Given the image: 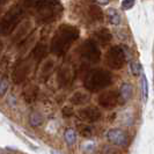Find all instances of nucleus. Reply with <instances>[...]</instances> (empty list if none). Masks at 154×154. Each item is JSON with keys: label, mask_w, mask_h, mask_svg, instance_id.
Instances as JSON below:
<instances>
[{"label": "nucleus", "mask_w": 154, "mask_h": 154, "mask_svg": "<svg viewBox=\"0 0 154 154\" xmlns=\"http://www.w3.org/2000/svg\"><path fill=\"white\" fill-rule=\"evenodd\" d=\"M80 31L75 26H72L69 23L60 24L57 30L54 31L51 43L50 50L51 52L58 57H62L67 54L72 44L79 38Z\"/></svg>", "instance_id": "nucleus-1"}, {"label": "nucleus", "mask_w": 154, "mask_h": 154, "mask_svg": "<svg viewBox=\"0 0 154 154\" xmlns=\"http://www.w3.org/2000/svg\"><path fill=\"white\" fill-rule=\"evenodd\" d=\"M36 22L49 24L62 16L64 7L59 0H36L34 4Z\"/></svg>", "instance_id": "nucleus-2"}, {"label": "nucleus", "mask_w": 154, "mask_h": 154, "mask_svg": "<svg viewBox=\"0 0 154 154\" xmlns=\"http://www.w3.org/2000/svg\"><path fill=\"white\" fill-rule=\"evenodd\" d=\"M30 6V0H24L15 4L0 21V35L8 36L17 28V26L23 20L28 8Z\"/></svg>", "instance_id": "nucleus-3"}, {"label": "nucleus", "mask_w": 154, "mask_h": 154, "mask_svg": "<svg viewBox=\"0 0 154 154\" xmlns=\"http://www.w3.org/2000/svg\"><path fill=\"white\" fill-rule=\"evenodd\" d=\"M112 84V74L103 69H94L85 77L84 86L88 92L97 93Z\"/></svg>", "instance_id": "nucleus-4"}, {"label": "nucleus", "mask_w": 154, "mask_h": 154, "mask_svg": "<svg viewBox=\"0 0 154 154\" xmlns=\"http://www.w3.org/2000/svg\"><path fill=\"white\" fill-rule=\"evenodd\" d=\"M80 57L88 63L96 64L101 59V50L94 39H86L79 49Z\"/></svg>", "instance_id": "nucleus-5"}, {"label": "nucleus", "mask_w": 154, "mask_h": 154, "mask_svg": "<svg viewBox=\"0 0 154 154\" xmlns=\"http://www.w3.org/2000/svg\"><path fill=\"white\" fill-rule=\"evenodd\" d=\"M126 54L122 46L115 45L111 46L106 54V63L110 69H121L125 65Z\"/></svg>", "instance_id": "nucleus-6"}, {"label": "nucleus", "mask_w": 154, "mask_h": 154, "mask_svg": "<svg viewBox=\"0 0 154 154\" xmlns=\"http://www.w3.org/2000/svg\"><path fill=\"white\" fill-rule=\"evenodd\" d=\"M97 102L102 108L114 109L115 107H117V104L119 102H122V100H121L119 92L111 89V91H107V92L102 93L97 99Z\"/></svg>", "instance_id": "nucleus-7"}, {"label": "nucleus", "mask_w": 154, "mask_h": 154, "mask_svg": "<svg viewBox=\"0 0 154 154\" xmlns=\"http://www.w3.org/2000/svg\"><path fill=\"white\" fill-rule=\"evenodd\" d=\"M29 71H30V60L20 59L19 62L16 63L15 67L13 69V73H12L13 82L16 84V85L23 82L26 80L27 75H28Z\"/></svg>", "instance_id": "nucleus-8"}, {"label": "nucleus", "mask_w": 154, "mask_h": 154, "mask_svg": "<svg viewBox=\"0 0 154 154\" xmlns=\"http://www.w3.org/2000/svg\"><path fill=\"white\" fill-rule=\"evenodd\" d=\"M78 117L87 123H95L102 117L101 110L96 107H86L78 111Z\"/></svg>", "instance_id": "nucleus-9"}, {"label": "nucleus", "mask_w": 154, "mask_h": 154, "mask_svg": "<svg viewBox=\"0 0 154 154\" xmlns=\"http://www.w3.org/2000/svg\"><path fill=\"white\" fill-rule=\"evenodd\" d=\"M58 84L60 87L69 86L73 80H74V69L71 64H65L63 65L60 69L58 71Z\"/></svg>", "instance_id": "nucleus-10"}, {"label": "nucleus", "mask_w": 154, "mask_h": 154, "mask_svg": "<svg viewBox=\"0 0 154 154\" xmlns=\"http://www.w3.org/2000/svg\"><path fill=\"white\" fill-rule=\"evenodd\" d=\"M107 139L110 143L117 146H126L128 145V136L126 133L119 129H111L107 133Z\"/></svg>", "instance_id": "nucleus-11"}, {"label": "nucleus", "mask_w": 154, "mask_h": 154, "mask_svg": "<svg viewBox=\"0 0 154 154\" xmlns=\"http://www.w3.org/2000/svg\"><path fill=\"white\" fill-rule=\"evenodd\" d=\"M46 44L39 42L36 44V46L32 49L30 54V59H32L35 64H39L42 59H44V57L46 56Z\"/></svg>", "instance_id": "nucleus-12"}, {"label": "nucleus", "mask_w": 154, "mask_h": 154, "mask_svg": "<svg viewBox=\"0 0 154 154\" xmlns=\"http://www.w3.org/2000/svg\"><path fill=\"white\" fill-rule=\"evenodd\" d=\"M91 100V96L87 94V93L82 92V91H78L75 92L72 96H71V103L74 104V106H82V104H86L88 103Z\"/></svg>", "instance_id": "nucleus-13"}, {"label": "nucleus", "mask_w": 154, "mask_h": 154, "mask_svg": "<svg viewBox=\"0 0 154 154\" xmlns=\"http://www.w3.org/2000/svg\"><path fill=\"white\" fill-rule=\"evenodd\" d=\"M94 37L99 43L103 44V45L110 43V41L112 38V36H111V34L108 29H99L97 31L94 32Z\"/></svg>", "instance_id": "nucleus-14"}, {"label": "nucleus", "mask_w": 154, "mask_h": 154, "mask_svg": "<svg viewBox=\"0 0 154 154\" xmlns=\"http://www.w3.org/2000/svg\"><path fill=\"white\" fill-rule=\"evenodd\" d=\"M38 95V88L36 86H28L24 91H23V97L24 101L28 103H32L34 101H36Z\"/></svg>", "instance_id": "nucleus-15"}, {"label": "nucleus", "mask_w": 154, "mask_h": 154, "mask_svg": "<svg viewBox=\"0 0 154 154\" xmlns=\"http://www.w3.org/2000/svg\"><path fill=\"white\" fill-rule=\"evenodd\" d=\"M88 15L94 21H102L103 20V12L96 5H92L88 7Z\"/></svg>", "instance_id": "nucleus-16"}, {"label": "nucleus", "mask_w": 154, "mask_h": 154, "mask_svg": "<svg viewBox=\"0 0 154 154\" xmlns=\"http://www.w3.org/2000/svg\"><path fill=\"white\" fill-rule=\"evenodd\" d=\"M132 86L129 85V84H123L121 86V89H119V95H121V100H122V103L126 102L131 99L132 96Z\"/></svg>", "instance_id": "nucleus-17"}, {"label": "nucleus", "mask_w": 154, "mask_h": 154, "mask_svg": "<svg viewBox=\"0 0 154 154\" xmlns=\"http://www.w3.org/2000/svg\"><path fill=\"white\" fill-rule=\"evenodd\" d=\"M54 64L51 59H48L45 62V64L43 65L42 72H41V78H42L43 81H46L48 78L51 75V73H52V71H54Z\"/></svg>", "instance_id": "nucleus-18"}, {"label": "nucleus", "mask_w": 154, "mask_h": 154, "mask_svg": "<svg viewBox=\"0 0 154 154\" xmlns=\"http://www.w3.org/2000/svg\"><path fill=\"white\" fill-rule=\"evenodd\" d=\"M108 19L109 22L112 26H118L121 23V15L115 8H109L108 9Z\"/></svg>", "instance_id": "nucleus-19"}, {"label": "nucleus", "mask_w": 154, "mask_h": 154, "mask_svg": "<svg viewBox=\"0 0 154 154\" xmlns=\"http://www.w3.org/2000/svg\"><path fill=\"white\" fill-rule=\"evenodd\" d=\"M43 123V117L42 115H39L38 112H31L30 115H29V124H30L31 126H39L41 124Z\"/></svg>", "instance_id": "nucleus-20"}, {"label": "nucleus", "mask_w": 154, "mask_h": 154, "mask_svg": "<svg viewBox=\"0 0 154 154\" xmlns=\"http://www.w3.org/2000/svg\"><path fill=\"white\" fill-rule=\"evenodd\" d=\"M64 137H65L66 143H67L69 145H72V144H74L75 140H77V133H75V131H74L73 129H67V130L65 131V133H64Z\"/></svg>", "instance_id": "nucleus-21"}, {"label": "nucleus", "mask_w": 154, "mask_h": 154, "mask_svg": "<svg viewBox=\"0 0 154 154\" xmlns=\"http://www.w3.org/2000/svg\"><path fill=\"white\" fill-rule=\"evenodd\" d=\"M141 92H143V99L146 102L148 99V81L145 74L141 75Z\"/></svg>", "instance_id": "nucleus-22"}, {"label": "nucleus", "mask_w": 154, "mask_h": 154, "mask_svg": "<svg viewBox=\"0 0 154 154\" xmlns=\"http://www.w3.org/2000/svg\"><path fill=\"white\" fill-rule=\"evenodd\" d=\"M78 129H79V133H80L82 137H85V138L92 137L93 130L88 126V125H85V124H84V125H79Z\"/></svg>", "instance_id": "nucleus-23"}, {"label": "nucleus", "mask_w": 154, "mask_h": 154, "mask_svg": "<svg viewBox=\"0 0 154 154\" xmlns=\"http://www.w3.org/2000/svg\"><path fill=\"white\" fill-rule=\"evenodd\" d=\"M8 91V80L6 77H2L0 79V97L4 96Z\"/></svg>", "instance_id": "nucleus-24"}, {"label": "nucleus", "mask_w": 154, "mask_h": 154, "mask_svg": "<svg viewBox=\"0 0 154 154\" xmlns=\"http://www.w3.org/2000/svg\"><path fill=\"white\" fill-rule=\"evenodd\" d=\"M130 69H131L132 74L134 77H138L139 74H140V72H141V66H140V64H138V63L132 62L130 64Z\"/></svg>", "instance_id": "nucleus-25"}, {"label": "nucleus", "mask_w": 154, "mask_h": 154, "mask_svg": "<svg viewBox=\"0 0 154 154\" xmlns=\"http://www.w3.org/2000/svg\"><path fill=\"white\" fill-rule=\"evenodd\" d=\"M101 154H119V151L114 146H103L101 149Z\"/></svg>", "instance_id": "nucleus-26"}, {"label": "nucleus", "mask_w": 154, "mask_h": 154, "mask_svg": "<svg viewBox=\"0 0 154 154\" xmlns=\"http://www.w3.org/2000/svg\"><path fill=\"white\" fill-rule=\"evenodd\" d=\"M134 4H136V0H123L121 6H122V9H124V11H129L134 6Z\"/></svg>", "instance_id": "nucleus-27"}, {"label": "nucleus", "mask_w": 154, "mask_h": 154, "mask_svg": "<svg viewBox=\"0 0 154 154\" xmlns=\"http://www.w3.org/2000/svg\"><path fill=\"white\" fill-rule=\"evenodd\" d=\"M73 114H74V111H73L72 107H64V109H63V115L65 116V117H71Z\"/></svg>", "instance_id": "nucleus-28"}, {"label": "nucleus", "mask_w": 154, "mask_h": 154, "mask_svg": "<svg viewBox=\"0 0 154 154\" xmlns=\"http://www.w3.org/2000/svg\"><path fill=\"white\" fill-rule=\"evenodd\" d=\"M94 1H95L96 4L101 5V6H106V5H108L110 0H94Z\"/></svg>", "instance_id": "nucleus-29"}, {"label": "nucleus", "mask_w": 154, "mask_h": 154, "mask_svg": "<svg viewBox=\"0 0 154 154\" xmlns=\"http://www.w3.org/2000/svg\"><path fill=\"white\" fill-rule=\"evenodd\" d=\"M2 49H4V43H2V41L0 39V54L2 52Z\"/></svg>", "instance_id": "nucleus-30"}, {"label": "nucleus", "mask_w": 154, "mask_h": 154, "mask_svg": "<svg viewBox=\"0 0 154 154\" xmlns=\"http://www.w3.org/2000/svg\"><path fill=\"white\" fill-rule=\"evenodd\" d=\"M51 154H62V153H59V152H56V151H52V153Z\"/></svg>", "instance_id": "nucleus-31"}, {"label": "nucleus", "mask_w": 154, "mask_h": 154, "mask_svg": "<svg viewBox=\"0 0 154 154\" xmlns=\"http://www.w3.org/2000/svg\"><path fill=\"white\" fill-rule=\"evenodd\" d=\"M5 1H6V0H0V4H4Z\"/></svg>", "instance_id": "nucleus-32"}]
</instances>
